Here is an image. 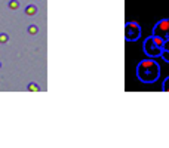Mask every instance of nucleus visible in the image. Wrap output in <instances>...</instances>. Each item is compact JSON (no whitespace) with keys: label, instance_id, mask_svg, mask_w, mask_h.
I'll use <instances>...</instances> for the list:
<instances>
[{"label":"nucleus","instance_id":"1","mask_svg":"<svg viewBox=\"0 0 169 148\" xmlns=\"http://www.w3.org/2000/svg\"><path fill=\"white\" fill-rule=\"evenodd\" d=\"M160 76V67L153 58L140 61L136 65V77L142 83H154Z\"/></svg>","mask_w":169,"mask_h":148},{"label":"nucleus","instance_id":"2","mask_svg":"<svg viewBox=\"0 0 169 148\" xmlns=\"http://www.w3.org/2000/svg\"><path fill=\"white\" fill-rule=\"evenodd\" d=\"M163 52V39L157 36H149L144 41V54L150 58H157Z\"/></svg>","mask_w":169,"mask_h":148},{"label":"nucleus","instance_id":"3","mask_svg":"<svg viewBox=\"0 0 169 148\" xmlns=\"http://www.w3.org/2000/svg\"><path fill=\"white\" fill-rule=\"evenodd\" d=\"M141 37V25L138 22H126L125 24V39L126 41H136Z\"/></svg>","mask_w":169,"mask_h":148},{"label":"nucleus","instance_id":"4","mask_svg":"<svg viewBox=\"0 0 169 148\" xmlns=\"http://www.w3.org/2000/svg\"><path fill=\"white\" fill-rule=\"evenodd\" d=\"M153 36H157L163 40L169 39V18L166 20H160L153 28Z\"/></svg>","mask_w":169,"mask_h":148},{"label":"nucleus","instance_id":"5","mask_svg":"<svg viewBox=\"0 0 169 148\" xmlns=\"http://www.w3.org/2000/svg\"><path fill=\"white\" fill-rule=\"evenodd\" d=\"M25 14H27L28 16L36 15V14H37V6H34V5H28V6L25 7Z\"/></svg>","mask_w":169,"mask_h":148},{"label":"nucleus","instance_id":"6","mask_svg":"<svg viewBox=\"0 0 169 148\" xmlns=\"http://www.w3.org/2000/svg\"><path fill=\"white\" fill-rule=\"evenodd\" d=\"M7 6L11 7V9H12V11H16V9H18V7H20V2H18V0H11V2H9V5H7Z\"/></svg>","mask_w":169,"mask_h":148},{"label":"nucleus","instance_id":"7","mask_svg":"<svg viewBox=\"0 0 169 148\" xmlns=\"http://www.w3.org/2000/svg\"><path fill=\"white\" fill-rule=\"evenodd\" d=\"M162 90L163 92H169V76L163 80V83H162Z\"/></svg>","mask_w":169,"mask_h":148},{"label":"nucleus","instance_id":"8","mask_svg":"<svg viewBox=\"0 0 169 148\" xmlns=\"http://www.w3.org/2000/svg\"><path fill=\"white\" fill-rule=\"evenodd\" d=\"M9 41V36L6 33H0V43H7Z\"/></svg>","mask_w":169,"mask_h":148},{"label":"nucleus","instance_id":"9","mask_svg":"<svg viewBox=\"0 0 169 148\" xmlns=\"http://www.w3.org/2000/svg\"><path fill=\"white\" fill-rule=\"evenodd\" d=\"M28 34H37V31H39V30H37V27H36V25H28Z\"/></svg>","mask_w":169,"mask_h":148},{"label":"nucleus","instance_id":"10","mask_svg":"<svg viewBox=\"0 0 169 148\" xmlns=\"http://www.w3.org/2000/svg\"><path fill=\"white\" fill-rule=\"evenodd\" d=\"M28 90H31V92H37V90H39V86H37L36 83H28Z\"/></svg>","mask_w":169,"mask_h":148},{"label":"nucleus","instance_id":"11","mask_svg":"<svg viewBox=\"0 0 169 148\" xmlns=\"http://www.w3.org/2000/svg\"><path fill=\"white\" fill-rule=\"evenodd\" d=\"M160 56L163 58V61H165V62H169V50H163Z\"/></svg>","mask_w":169,"mask_h":148},{"label":"nucleus","instance_id":"12","mask_svg":"<svg viewBox=\"0 0 169 148\" xmlns=\"http://www.w3.org/2000/svg\"><path fill=\"white\" fill-rule=\"evenodd\" d=\"M163 50H169V39L163 40Z\"/></svg>","mask_w":169,"mask_h":148},{"label":"nucleus","instance_id":"13","mask_svg":"<svg viewBox=\"0 0 169 148\" xmlns=\"http://www.w3.org/2000/svg\"><path fill=\"white\" fill-rule=\"evenodd\" d=\"M0 68H2V64H0Z\"/></svg>","mask_w":169,"mask_h":148}]
</instances>
